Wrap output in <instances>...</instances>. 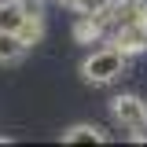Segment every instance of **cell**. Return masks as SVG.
<instances>
[{
    "label": "cell",
    "mask_w": 147,
    "mask_h": 147,
    "mask_svg": "<svg viewBox=\"0 0 147 147\" xmlns=\"http://www.w3.org/2000/svg\"><path fill=\"white\" fill-rule=\"evenodd\" d=\"M26 52H30V44H26L18 33L0 30V63H4V66H15V63H22V59H26Z\"/></svg>",
    "instance_id": "obj_4"
},
{
    "label": "cell",
    "mask_w": 147,
    "mask_h": 147,
    "mask_svg": "<svg viewBox=\"0 0 147 147\" xmlns=\"http://www.w3.org/2000/svg\"><path fill=\"white\" fill-rule=\"evenodd\" d=\"M63 144H107V132L92 121H77L63 129Z\"/></svg>",
    "instance_id": "obj_3"
},
{
    "label": "cell",
    "mask_w": 147,
    "mask_h": 147,
    "mask_svg": "<svg viewBox=\"0 0 147 147\" xmlns=\"http://www.w3.org/2000/svg\"><path fill=\"white\" fill-rule=\"evenodd\" d=\"M129 136H132V140H136V144H147V121L140 129H136V132H129Z\"/></svg>",
    "instance_id": "obj_6"
},
{
    "label": "cell",
    "mask_w": 147,
    "mask_h": 147,
    "mask_svg": "<svg viewBox=\"0 0 147 147\" xmlns=\"http://www.w3.org/2000/svg\"><path fill=\"white\" fill-rule=\"evenodd\" d=\"M55 4H59V7H70V11H81V7H85V0H55Z\"/></svg>",
    "instance_id": "obj_5"
},
{
    "label": "cell",
    "mask_w": 147,
    "mask_h": 147,
    "mask_svg": "<svg viewBox=\"0 0 147 147\" xmlns=\"http://www.w3.org/2000/svg\"><path fill=\"white\" fill-rule=\"evenodd\" d=\"M129 59L132 55L121 52L118 44H103V48H96V52H88L85 59H81V77L88 81V85H96V88H103V85H114L118 77H125L129 74Z\"/></svg>",
    "instance_id": "obj_1"
},
{
    "label": "cell",
    "mask_w": 147,
    "mask_h": 147,
    "mask_svg": "<svg viewBox=\"0 0 147 147\" xmlns=\"http://www.w3.org/2000/svg\"><path fill=\"white\" fill-rule=\"evenodd\" d=\"M37 4H40V0H37Z\"/></svg>",
    "instance_id": "obj_7"
},
{
    "label": "cell",
    "mask_w": 147,
    "mask_h": 147,
    "mask_svg": "<svg viewBox=\"0 0 147 147\" xmlns=\"http://www.w3.org/2000/svg\"><path fill=\"white\" fill-rule=\"evenodd\" d=\"M110 118H114V125H121L125 132H136L147 121V99L132 96V92H121V96L110 99Z\"/></svg>",
    "instance_id": "obj_2"
}]
</instances>
